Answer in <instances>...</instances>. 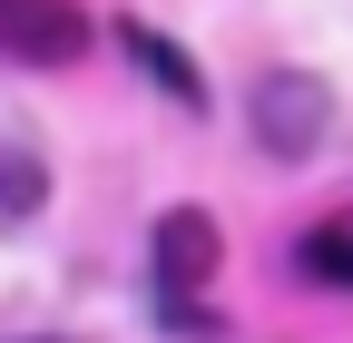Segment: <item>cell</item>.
<instances>
[{"instance_id": "cell-1", "label": "cell", "mask_w": 353, "mask_h": 343, "mask_svg": "<svg viewBox=\"0 0 353 343\" xmlns=\"http://www.w3.org/2000/svg\"><path fill=\"white\" fill-rule=\"evenodd\" d=\"M216 255H226V236H216L206 206H167L157 216V314L167 324H196V294L216 275Z\"/></svg>"}, {"instance_id": "cell-2", "label": "cell", "mask_w": 353, "mask_h": 343, "mask_svg": "<svg viewBox=\"0 0 353 343\" xmlns=\"http://www.w3.org/2000/svg\"><path fill=\"white\" fill-rule=\"evenodd\" d=\"M324 118H334V98H324V79H304V69H285V79L255 89V138L275 147V157H304V147L324 138Z\"/></svg>"}, {"instance_id": "cell-3", "label": "cell", "mask_w": 353, "mask_h": 343, "mask_svg": "<svg viewBox=\"0 0 353 343\" xmlns=\"http://www.w3.org/2000/svg\"><path fill=\"white\" fill-rule=\"evenodd\" d=\"M0 39H10V50H50V59H69L79 39H88V20H79V10H0Z\"/></svg>"}, {"instance_id": "cell-4", "label": "cell", "mask_w": 353, "mask_h": 343, "mask_svg": "<svg viewBox=\"0 0 353 343\" xmlns=\"http://www.w3.org/2000/svg\"><path fill=\"white\" fill-rule=\"evenodd\" d=\"M294 265L314 275V284H343V294H353V216H324L314 236L294 245Z\"/></svg>"}, {"instance_id": "cell-5", "label": "cell", "mask_w": 353, "mask_h": 343, "mask_svg": "<svg viewBox=\"0 0 353 343\" xmlns=\"http://www.w3.org/2000/svg\"><path fill=\"white\" fill-rule=\"evenodd\" d=\"M128 50H138V59H148V69H157V79H167V89H176V98H187V108L206 98V79H196L187 59H176V50H167V39H157V30H138V20H128Z\"/></svg>"}, {"instance_id": "cell-6", "label": "cell", "mask_w": 353, "mask_h": 343, "mask_svg": "<svg viewBox=\"0 0 353 343\" xmlns=\"http://www.w3.org/2000/svg\"><path fill=\"white\" fill-rule=\"evenodd\" d=\"M39 343H69V333H39Z\"/></svg>"}]
</instances>
